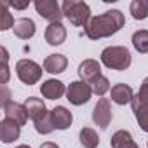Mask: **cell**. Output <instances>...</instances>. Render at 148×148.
<instances>
[{"mask_svg": "<svg viewBox=\"0 0 148 148\" xmlns=\"http://www.w3.org/2000/svg\"><path fill=\"white\" fill-rule=\"evenodd\" d=\"M21 136V127L7 119H4L0 122V139L4 143H12Z\"/></svg>", "mask_w": 148, "mask_h": 148, "instance_id": "obj_16", "label": "cell"}, {"mask_svg": "<svg viewBox=\"0 0 148 148\" xmlns=\"http://www.w3.org/2000/svg\"><path fill=\"white\" fill-rule=\"evenodd\" d=\"M2 92H4V98H2V106H5V105L11 101V99H9V91H7V87H5V86L2 87Z\"/></svg>", "mask_w": 148, "mask_h": 148, "instance_id": "obj_29", "label": "cell"}, {"mask_svg": "<svg viewBox=\"0 0 148 148\" xmlns=\"http://www.w3.org/2000/svg\"><path fill=\"white\" fill-rule=\"evenodd\" d=\"M91 86V89H92V94H98V96H105L112 87H110V80L105 77V75H101V77H98L92 84H89Z\"/></svg>", "mask_w": 148, "mask_h": 148, "instance_id": "obj_25", "label": "cell"}, {"mask_svg": "<svg viewBox=\"0 0 148 148\" xmlns=\"http://www.w3.org/2000/svg\"><path fill=\"white\" fill-rule=\"evenodd\" d=\"M110 96H112V101L117 105H129L134 98V92H132V87L127 84H115L110 89Z\"/></svg>", "mask_w": 148, "mask_h": 148, "instance_id": "obj_11", "label": "cell"}, {"mask_svg": "<svg viewBox=\"0 0 148 148\" xmlns=\"http://www.w3.org/2000/svg\"><path fill=\"white\" fill-rule=\"evenodd\" d=\"M134 115H136V120H138L139 127L145 132H148V108H139V110L134 112Z\"/></svg>", "mask_w": 148, "mask_h": 148, "instance_id": "obj_26", "label": "cell"}, {"mask_svg": "<svg viewBox=\"0 0 148 148\" xmlns=\"http://www.w3.org/2000/svg\"><path fill=\"white\" fill-rule=\"evenodd\" d=\"M132 45L138 52H148V30H138L132 33Z\"/></svg>", "mask_w": 148, "mask_h": 148, "instance_id": "obj_23", "label": "cell"}, {"mask_svg": "<svg viewBox=\"0 0 148 148\" xmlns=\"http://www.w3.org/2000/svg\"><path fill=\"white\" fill-rule=\"evenodd\" d=\"M146 146H148V143H146Z\"/></svg>", "mask_w": 148, "mask_h": 148, "instance_id": "obj_32", "label": "cell"}, {"mask_svg": "<svg viewBox=\"0 0 148 148\" xmlns=\"http://www.w3.org/2000/svg\"><path fill=\"white\" fill-rule=\"evenodd\" d=\"M131 106H132V112H136L139 108H148V77L141 82V87H139L138 94H134Z\"/></svg>", "mask_w": 148, "mask_h": 148, "instance_id": "obj_19", "label": "cell"}, {"mask_svg": "<svg viewBox=\"0 0 148 148\" xmlns=\"http://www.w3.org/2000/svg\"><path fill=\"white\" fill-rule=\"evenodd\" d=\"M131 16L138 21H143L148 18V2L146 0H132L131 5H129Z\"/></svg>", "mask_w": 148, "mask_h": 148, "instance_id": "obj_22", "label": "cell"}, {"mask_svg": "<svg viewBox=\"0 0 148 148\" xmlns=\"http://www.w3.org/2000/svg\"><path fill=\"white\" fill-rule=\"evenodd\" d=\"M42 66L38 63H35L33 59H19L16 63V75L18 79L26 84V86H33L42 79Z\"/></svg>", "mask_w": 148, "mask_h": 148, "instance_id": "obj_4", "label": "cell"}, {"mask_svg": "<svg viewBox=\"0 0 148 148\" xmlns=\"http://www.w3.org/2000/svg\"><path fill=\"white\" fill-rule=\"evenodd\" d=\"M68 66V59L63 54H49L44 59V70L52 73V75H58V73H63Z\"/></svg>", "mask_w": 148, "mask_h": 148, "instance_id": "obj_12", "label": "cell"}, {"mask_svg": "<svg viewBox=\"0 0 148 148\" xmlns=\"http://www.w3.org/2000/svg\"><path fill=\"white\" fill-rule=\"evenodd\" d=\"M79 77L86 84H92L98 77H101V64L96 59H84L79 64Z\"/></svg>", "mask_w": 148, "mask_h": 148, "instance_id": "obj_8", "label": "cell"}, {"mask_svg": "<svg viewBox=\"0 0 148 148\" xmlns=\"http://www.w3.org/2000/svg\"><path fill=\"white\" fill-rule=\"evenodd\" d=\"M66 40V28L61 23H51L45 28V42L49 45H61Z\"/></svg>", "mask_w": 148, "mask_h": 148, "instance_id": "obj_13", "label": "cell"}, {"mask_svg": "<svg viewBox=\"0 0 148 148\" xmlns=\"http://www.w3.org/2000/svg\"><path fill=\"white\" fill-rule=\"evenodd\" d=\"M25 108H26V112H28V117H30L33 122L47 112L45 103H44L40 98H33V96H30V98L25 101Z\"/></svg>", "mask_w": 148, "mask_h": 148, "instance_id": "obj_18", "label": "cell"}, {"mask_svg": "<svg viewBox=\"0 0 148 148\" xmlns=\"http://www.w3.org/2000/svg\"><path fill=\"white\" fill-rule=\"evenodd\" d=\"M40 148H59V146L56 143H52V141H45V143L40 145Z\"/></svg>", "mask_w": 148, "mask_h": 148, "instance_id": "obj_30", "label": "cell"}, {"mask_svg": "<svg viewBox=\"0 0 148 148\" xmlns=\"http://www.w3.org/2000/svg\"><path fill=\"white\" fill-rule=\"evenodd\" d=\"M33 5L37 9V14H40L44 19H47L49 25L51 23H61V19L64 18L63 9L56 0H35Z\"/></svg>", "mask_w": 148, "mask_h": 148, "instance_id": "obj_6", "label": "cell"}, {"mask_svg": "<svg viewBox=\"0 0 148 148\" xmlns=\"http://www.w3.org/2000/svg\"><path fill=\"white\" fill-rule=\"evenodd\" d=\"M35 32H37V26H35L33 19H30V18H19L14 25V35L21 40L32 38L35 35Z\"/></svg>", "mask_w": 148, "mask_h": 148, "instance_id": "obj_15", "label": "cell"}, {"mask_svg": "<svg viewBox=\"0 0 148 148\" xmlns=\"http://www.w3.org/2000/svg\"><path fill=\"white\" fill-rule=\"evenodd\" d=\"M16 148H32V146H28V145H19V146H16Z\"/></svg>", "mask_w": 148, "mask_h": 148, "instance_id": "obj_31", "label": "cell"}, {"mask_svg": "<svg viewBox=\"0 0 148 148\" xmlns=\"http://www.w3.org/2000/svg\"><path fill=\"white\" fill-rule=\"evenodd\" d=\"M9 82V66L7 63H2V84Z\"/></svg>", "mask_w": 148, "mask_h": 148, "instance_id": "obj_27", "label": "cell"}, {"mask_svg": "<svg viewBox=\"0 0 148 148\" xmlns=\"http://www.w3.org/2000/svg\"><path fill=\"white\" fill-rule=\"evenodd\" d=\"M9 2H2V18H0V30L2 32H5V30H9V28H14V25H16V21H14V18H12V14L9 12Z\"/></svg>", "mask_w": 148, "mask_h": 148, "instance_id": "obj_24", "label": "cell"}, {"mask_svg": "<svg viewBox=\"0 0 148 148\" xmlns=\"http://www.w3.org/2000/svg\"><path fill=\"white\" fill-rule=\"evenodd\" d=\"M124 25H125L124 14L117 9H112V11H106L99 16H94L84 32H86L87 38L99 40V38H106V37L115 35L117 32H120V28H124Z\"/></svg>", "mask_w": 148, "mask_h": 148, "instance_id": "obj_1", "label": "cell"}, {"mask_svg": "<svg viewBox=\"0 0 148 148\" xmlns=\"http://www.w3.org/2000/svg\"><path fill=\"white\" fill-rule=\"evenodd\" d=\"M92 120L96 125H99V129H108L110 122H112V106L110 101L106 98H99L94 110H92Z\"/></svg>", "mask_w": 148, "mask_h": 148, "instance_id": "obj_7", "label": "cell"}, {"mask_svg": "<svg viewBox=\"0 0 148 148\" xmlns=\"http://www.w3.org/2000/svg\"><path fill=\"white\" fill-rule=\"evenodd\" d=\"M101 63L110 68V70H117V71H124L131 66L132 63V56L129 52V49L122 47V45H110L106 49H103L101 52Z\"/></svg>", "mask_w": 148, "mask_h": 148, "instance_id": "obj_3", "label": "cell"}, {"mask_svg": "<svg viewBox=\"0 0 148 148\" xmlns=\"http://www.w3.org/2000/svg\"><path fill=\"white\" fill-rule=\"evenodd\" d=\"M35 131L38 132V134H51L56 127H54V122H52V113L47 110L42 117H38L35 122Z\"/></svg>", "mask_w": 148, "mask_h": 148, "instance_id": "obj_20", "label": "cell"}, {"mask_svg": "<svg viewBox=\"0 0 148 148\" xmlns=\"http://www.w3.org/2000/svg\"><path fill=\"white\" fill-rule=\"evenodd\" d=\"M63 9V16L75 26H82L84 30L87 28V25L91 23V7L86 2L80 0H64L61 4Z\"/></svg>", "mask_w": 148, "mask_h": 148, "instance_id": "obj_2", "label": "cell"}, {"mask_svg": "<svg viewBox=\"0 0 148 148\" xmlns=\"http://www.w3.org/2000/svg\"><path fill=\"white\" fill-rule=\"evenodd\" d=\"M9 5H12L18 11H23V9H26L30 5V2H28V0H25V2H9Z\"/></svg>", "mask_w": 148, "mask_h": 148, "instance_id": "obj_28", "label": "cell"}, {"mask_svg": "<svg viewBox=\"0 0 148 148\" xmlns=\"http://www.w3.org/2000/svg\"><path fill=\"white\" fill-rule=\"evenodd\" d=\"M80 145L84 148H96L99 145V136L94 129L91 127H82L80 129Z\"/></svg>", "mask_w": 148, "mask_h": 148, "instance_id": "obj_21", "label": "cell"}, {"mask_svg": "<svg viewBox=\"0 0 148 148\" xmlns=\"http://www.w3.org/2000/svg\"><path fill=\"white\" fill-rule=\"evenodd\" d=\"M110 145H112V148H139L138 143L132 139V134L129 131H124V129L117 131L112 136Z\"/></svg>", "mask_w": 148, "mask_h": 148, "instance_id": "obj_17", "label": "cell"}, {"mask_svg": "<svg viewBox=\"0 0 148 148\" xmlns=\"http://www.w3.org/2000/svg\"><path fill=\"white\" fill-rule=\"evenodd\" d=\"M40 92L44 98L47 99H59L66 94V87L61 80H56V79H49L45 82H42L40 86Z\"/></svg>", "mask_w": 148, "mask_h": 148, "instance_id": "obj_10", "label": "cell"}, {"mask_svg": "<svg viewBox=\"0 0 148 148\" xmlns=\"http://www.w3.org/2000/svg\"><path fill=\"white\" fill-rule=\"evenodd\" d=\"M92 96V89L89 84L82 82V80H75L71 82L66 89V99L75 105V106H80V105H86Z\"/></svg>", "mask_w": 148, "mask_h": 148, "instance_id": "obj_5", "label": "cell"}, {"mask_svg": "<svg viewBox=\"0 0 148 148\" xmlns=\"http://www.w3.org/2000/svg\"><path fill=\"white\" fill-rule=\"evenodd\" d=\"M51 113H52L54 127L59 129V131L68 129V127L71 125V122H73V115H71V112H70L68 108H64V106H56V108L51 110Z\"/></svg>", "mask_w": 148, "mask_h": 148, "instance_id": "obj_14", "label": "cell"}, {"mask_svg": "<svg viewBox=\"0 0 148 148\" xmlns=\"http://www.w3.org/2000/svg\"><path fill=\"white\" fill-rule=\"evenodd\" d=\"M4 113H5V119H7V120L18 124L19 127L25 125L26 120L30 119V117H28V112H26V108H25V105L14 103V101H9V103L4 106Z\"/></svg>", "mask_w": 148, "mask_h": 148, "instance_id": "obj_9", "label": "cell"}]
</instances>
